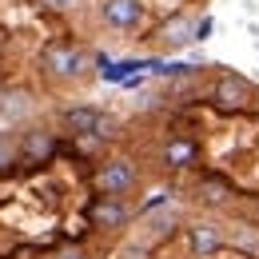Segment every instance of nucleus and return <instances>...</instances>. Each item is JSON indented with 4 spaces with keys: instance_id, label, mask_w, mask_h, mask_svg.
Returning a JSON list of instances; mask_svg holds the SVG:
<instances>
[{
    "instance_id": "obj_1",
    "label": "nucleus",
    "mask_w": 259,
    "mask_h": 259,
    "mask_svg": "<svg viewBox=\"0 0 259 259\" xmlns=\"http://www.w3.org/2000/svg\"><path fill=\"white\" fill-rule=\"evenodd\" d=\"M136 167L132 160H104L96 167V176H92V184H96V195H112V199H124V195L136 188Z\"/></svg>"
},
{
    "instance_id": "obj_2",
    "label": "nucleus",
    "mask_w": 259,
    "mask_h": 259,
    "mask_svg": "<svg viewBox=\"0 0 259 259\" xmlns=\"http://www.w3.org/2000/svg\"><path fill=\"white\" fill-rule=\"evenodd\" d=\"M44 68H48L56 80H76V76H84V68H88V56H84L80 48L52 44V48H44Z\"/></svg>"
},
{
    "instance_id": "obj_3",
    "label": "nucleus",
    "mask_w": 259,
    "mask_h": 259,
    "mask_svg": "<svg viewBox=\"0 0 259 259\" xmlns=\"http://www.w3.org/2000/svg\"><path fill=\"white\" fill-rule=\"evenodd\" d=\"M132 220V207L124 199H112V195H96L92 203H88V224L92 227H108V231H120V227H128Z\"/></svg>"
},
{
    "instance_id": "obj_4",
    "label": "nucleus",
    "mask_w": 259,
    "mask_h": 259,
    "mask_svg": "<svg viewBox=\"0 0 259 259\" xmlns=\"http://www.w3.org/2000/svg\"><path fill=\"white\" fill-rule=\"evenodd\" d=\"M247 96H251V84H247L243 76H235V72H224V76L215 80V88H211V100H215L220 108H227V112H239V108L247 104Z\"/></svg>"
},
{
    "instance_id": "obj_5",
    "label": "nucleus",
    "mask_w": 259,
    "mask_h": 259,
    "mask_svg": "<svg viewBox=\"0 0 259 259\" xmlns=\"http://www.w3.org/2000/svg\"><path fill=\"white\" fill-rule=\"evenodd\" d=\"M104 20L112 24V28H120V32H132V28H140V20H144V4L140 0H104Z\"/></svg>"
},
{
    "instance_id": "obj_6",
    "label": "nucleus",
    "mask_w": 259,
    "mask_h": 259,
    "mask_svg": "<svg viewBox=\"0 0 259 259\" xmlns=\"http://www.w3.org/2000/svg\"><path fill=\"white\" fill-rule=\"evenodd\" d=\"M188 251L195 259H211L224 251V235H220V227L215 224H192L188 227Z\"/></svg>"
},
{
    "instance_id": "obj_7",
    "label": "nucleus",
    "mask_w": 259,
    "mask_h": 259,
    "mask_svg": "<svg viewBox=\"0 0 259 259\" xmlns=\"http://www.w3.org/2000/svg\"><path fill=\"white\" fill-rule=\"evenodd\" d=\"M163 163L167 167H176V171H184V167H195L199 163V144L188 140V136H171L167 144H163Z\"/></svg>"
},
{
    "instance_id": "obj_8",
    "label": "nucleus",
    "mask_w": 259,
    "mask_h": 259,
    "mask_svg": "<svg viewBox=\"0 0 259 259\" xmlns=\"http://www.w3.org/2000/svg\"><path fill=\"white\" fill-rule=\"evenodd\" d=\"M52 152H56V140L48 132H28L24 144H20V160L24 163H44V160H52Z\"/></svg>"
},
{
    "instance_id": "obj_9",
    "label": "nucleus",
    "mask_w": 259,
    "mask_h": 259,
    "mask_svg": "<svg viewBox=\"0 0 259 259\" xmlns=\"http://www.w3.org/2000/svg\"><path fill=\"white\" fill-rule=\"evenodd\" d=\"M104 124V116H100L96 108H88V104H80V108H68L64 112V128L76 132V136H96V128Z\"/></svg>"
},
{
    "instance_id": "obj_10",
    "label": "nucleus",
    "mask_w": 259,
    "mask_h": 259,
    "mask_svg": "<svg viewBox=\"0 0 259 259\" xmlns=\"http://www.w3.org/2000/svg\"><path fill=\"white\" fill-rule=\"evenodd\" d=\"M163 44H167V48H184V44H192L195 40V24L192 20H188V16H176V20H167V24H163Z\"/></svg>"
},
{
    "instance_id": "obj_11",
    "label": "nucleus",
    "mask_w": 259,
    "mask_h": 259,
    "mask_svg": "<svg viewBox=\"0 0 259 259\" xmlns=\"http://www.w3.org/2000/svg\"><path fill=\"white\" fill-rule=\"evenodd\" d=\"M227 195H231V188H227L220 176H207V180L199 184V199H207V203H224Z\"/></svg>"
},
{
    "instance_id": "obj_12",
    "label": "nucleus",
    "mask_w": 259,
    "mask_h": 259,
    "mask_svg": "<svg viewBox=\"0 0 259 259\" xmlns=\"http://www.w3.org/2000/svg\"><path fill=\"white\" fill-rule=\"evenodd\" d=\"M0 112H4L8 120H12V116H24V112H28V96H24V92L4 96V100H0Z\"/></svg>"
},
{
    "instance_id": "obj_13",
    "label": "nucleus",
    "mask_w": 259,
    "mask_h": 259,
    "mask_svg": "<svg viewBox=\"0 0 259 259\" xmlns=\"http://www.w3.org/2000/svg\"><path fill=\"white\" fill-rule=\"evenodd\" d=\"M56 259H88V251H84L80 243H72V247H60V251H56Z\"/></svg>"
},
{
    "instance_id": "obj_14",
    "label": "nucleus",
    "mask_w": 259,
    "mask_h": 259,
    "mask_svg": "<svg viewBox=\"0 0 259 259\" xmlns=\"http://www.w3.org/2000/svg\"><path fill=\"white\" fill-rule=\"evenodd\" d=\"M211 28H215V20H211V16L195 20V40H207V36H211Z\"/></svg>"
},
{
    "instance_id": "obj_15",
    "label": "nucleus",
    "mask_w": 259,
    "mask_h": 259,
    "mask_svg": "<svg viewBox=\"0 0 259 259\" xmlns=\"http://www.w3.org/2000/svg\"><path fill=\"white\" fill-rule=\"evenodd\" d=\"M76 0H40V8H52V12H68Z\"/></svg>"
},
{
    "instance_id": "obj_16",
    "label": "nucleus",
    "mask_w": 259,
    "mask_h": 259,
    "mask_svg": "<svg viewBox=\"0 0 259 259\" xmlns=\"http://www.w3.org/2000/svg\"><path fill=\"white\" fill-rule=\"evenodd\" d=\"M4 163H12V152H8L4 144H0V167H4Z\"/></svg>"
}]
</instances>
